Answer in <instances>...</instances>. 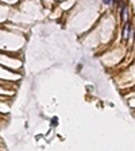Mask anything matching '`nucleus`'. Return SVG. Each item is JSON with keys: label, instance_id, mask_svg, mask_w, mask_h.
Listing matches in <instances>:
<instances>
[{"label": "nucleus", "instance_id": "nucleus-1", "mask_svg": "<svg viewBox=\"0 0 135 151\" xmlns=\"http://www.w3.org/2000/svg\"><path fill=\"white\" fill-rule=\"evenodd\" d=\"M122 20L126 23V22H128V8L127 7H124V8L122 9Z\"/></svg>", "mask_w": 135, "mask_h": 151}, {"label": "nucleus", "instance_id": "nucleus-2", "mask_svg": "<svg viewBox=\"0 0 135 151\" xmlns=\"http://www.w3.org/2000/svg\"><path fill=\"white\" fill-rule=\"evenodd\" d=\"M130 24H128V23H127L126 22V24H124V28H123V38H124V39H127V38H128V34H130Z\"/></svg>", "mask_w": 135, "mask_h": 151}, {"label": "nucleus", "instance_id": "nucleus-3", "mask_svg": "<svg viewBox=\"0 0 135 151\" xmlns=\"http://www.w3.org/2000/svg\"><path fill=\"white\" fill-rule=\"evenodd\" d=\"M57 123H58V118H53V120H51V126H57Z\"/></svg>", "mask_w": 135, "mask_h": 151}, {"label": "nucleus", "instance_id": "nucleus-4", "mask_svg": "<svg viewBox=\"0 0 135 151\" xmlns=\"http://www.w3.org/2000/svg\"><path fill=\"white\" fill-rule=\"evenodd\" d=\"M120 3V0H114V4H119Z\"/></svg>", "mask_w": 135, "mask_h": 151}, {"label": "nucleus", "instance_id": "nucleus-5", "mask_svg": "<svg viewBox=\"0 0 135 151\" xmlns=\"http://www.w3.org/2000/svg\"><path fill=\"white\" fill-rule=\"evenodd\" d=\"M104 3H106V4H110V3H111V0H104Z\"/></svg>", "mask_w": 135, "mask_h": 151}]
</instances>
